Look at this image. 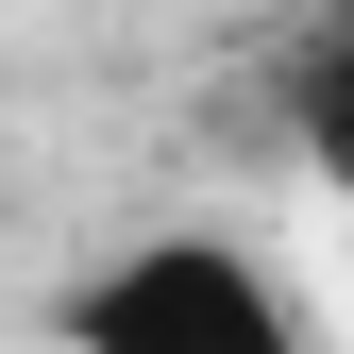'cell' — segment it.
<instances>
[{
  "label": "cell",
  "mask_w": 354,
  "mask_h": 354,
  "mask_svg": "<svg viewBox=\"0 0 354 354\" xmlns=\"http://www.w3.org/2000/svg\"><path fill=\"white\" fill-rule=\"evenodd\" d=\"M51 337L68 354H321L304 304L253 270L236 236H136V253H102V270H68Z\"/></svg>",
  "instance_id": "1"
},
{
  "label": "cell",
  "mask_w": 354,
  "mask_h": 354,
  "mask_svg": "<svg viewBox=\"0 0 354 354\" xmlns=\"http://www.w3.org/2000/svg\"><path fill=\"white\" fill-rule=\"evenodd\" d=\"M337 17H354V0H337Z\"/></svg>",
  "instance_id": "3"
},
{
  "label": "cell",
  "mask_w": 354,
  "mask_h": 354,
  "mask_svg": "<svg viewBox=\"0 0 354 354\" xmlns=\"http://www.w3.org/2000/svg\"><path fill=\"white\" fill-rule=\"evenodd\" d=\"M270 118H287V169H304V186H321V203H354V17H337V0L287 34Z\"/></svg>",
  "instance_id": "2"
}]
</instances>
